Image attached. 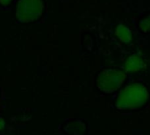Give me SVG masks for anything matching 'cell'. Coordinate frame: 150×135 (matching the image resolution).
<instances>
[{
	"label": "cell",
	"mask_w": 150,
	"mask_h": 135,
	"mask_svg": "<svg viewBox=\"0 0 150 135\" xmlns=\"http://www.w3.org/2000/svg\"><path fill=\"white\" fill-rule=\"evenodd\" d=\"M125 79V72L119 69H107L99 73L97 79V86L105 93H112L122 86Z\"/></svg>",
	"instance_id": "cell-2"
},
{
	"label": "cell",
	"mask_w": 150,
	"mask_h": 135,
	"mask_svg": "<svg viewBox=\"0 0 150 135\" xmlns=\"http://www.w3.org/2000/svg\"><path fill=\"white\" fill-rule=\"evenodd\" d=\"M145 67H146L145 61L140 55L137 54H133L129 56L124 63V70L127 73L138 72L145 69Z\"/></svg>",
	"instance_id": "cell-4"
},
{
	"label": "cell",
	"mask_w": 150,
	"mask_h": 135,
	"mask_svg": "<svg viewBox=\"0 0 150 135\" xmlns=\"http://www.w3.org/2000/svg\"><path fill=\"white\" fill-rule=\"evenodd\" d=\"M140 28L142 32L144 33H148L150 31V15L148 16L146 18L142 19L140 22Z\"/></svg>",
	"instance_id": "cell-7"
},
{
	"label": "cell",
	"mask_w": 150,
	"mask_h": 135,
	"mask_svg": "<svg viewBox=\"0 0 150 135\" xmlns=\"http://www.w3.org/2000/svg\"><path fill=\"white\" fill-rule=\"evenodd\" d=\"M11 2V0H0V4L4 6H7Z\"/></svg>",
	"instance_id": "cell-9"
},
{
	"label": "cell",
	"mask_w": 150,
	"mask_h": 135,
	"mask_svg": "<svg viewBox=\"0 0 150 135\" xmlns=\"http://www.w3.org/2000/svg\"><path fill=\"white\" fill-rule=\"evenodd\" d=\"M148 99L149 92L144 85L131 83L120 91L115 106L119 110H134L142 106Z\"/></svg>",
	"instance_id": "cell-1"
},
{
	"label": "cell",
	"mask_w": 150,
	"mask_h": 135,
	"mask_svg": "<svg viewBox=\"0 0 150 135\" xmlns=\"http://www.w3.org/2000/svg\"><path fill=\"white\" fill-rule=\"evenodd\" d=\"M43 11L42 0H19L16 17L19 22H32L38 19Z\"/></svg>",
	"instance_id": "cell-3"
},
{
	"label": "cell",
	"mask_w": 150,
	"mask_h": 135,
	"mask_svg": "<svg viewBox=\"0 0 150 135\" xmlns=\"http://www.w3.org/2000/svg\"><path fill=\"white\" fill-rule=\"evenodd\" d=\"M115 35L118 37V39L125 44H129L132 41V33L130 31V29L120 24L116 27L115 30Z\"/></svg>",
	"instance_id": "cell-6"
},
{
	"label": "cell",
	"mask_w": 150,
	"mask_h": 135,
	"mask_svg": "<svg viewBox=\"0 0 150 135\" xmlns=\"http://www.w3.org/2000/svg\"><path fill=\"white\" fill-rule=\"evenodd\" d=\"M64 130L70 135H83L85 132V125L81 120H74L67 124Z\"/></svg>",
	"instance_id": "cell-5"
},
{
	"label": "cell",
	"mask_w": 150,
	"mask_h": 135,
	"mask_svg": "<svg viewBox=\"0 0 150 135\" xmlns=\"http://www.w3.org/2000/svg\"><path fill=\"white\" fill-rule=\"evenodd\" d=\"M5 128V121L3 118H0V132L3 131Z\"/></svg>",
	"instance_id": "cell-8"
}]
</instances>
